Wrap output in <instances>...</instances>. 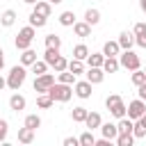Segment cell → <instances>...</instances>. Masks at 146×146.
Masks as SVG:
<instances>
[{
    "mask_svg": "<svg viewBox=\"0 0 146 146\" xmlns=\"http://www.w3.org/2000/svg\"><path fill=\"white\" fill-rule=\"evenodd\" d=\"M119 64H121L123 68H128V71H137V68H141V59H139V55L132 52V50H121V55H119Z\"/></svg>",
    "mask_w": 146,
    "mask_h": 146,
    "instance_id": "5",
    "label": "cell"
},
{
    "mask_svg": "<svg viewBox=\"0 0 146 146\" xmlns=\"http://www.w3.org/2000/svg\"><path fill=\"white\" fill-rule=\"evenodd\" d=\"M25 78H27V71H25V66L21 64H16V66H11V71H9V75H7V87L9 89H14V91H18L21 89V84L25 82Z\"/></svg>",
    "mask_w": 146,
    "mask_h": 146,
    "instance_id": "3",
    "label": "cell"
},
{
    "mask_svg": "<svg viewBox=\"0 0 146 146\" xmlns=\"http://www.w3.org/2000/svg\"><path fill=\"white\" fill-rule=\"evenodd\" d=\"M34 128H27V125H23L21 130H18V141L21 144H32L34 141Z\"/></svg>",
    "mask_w": 146,
    "mask_h": 146,
    "instance_id": "15",
    "label": "cell"
},
{
    "mask_svg": "<svg viewBox=\"0 0 146 146\" xmlns=\"http://www.w3.org/2000/svg\"><path fill=\"white\" fill-rule=\"evenodd\" d=\"M144 82H146V71H141V68L132 71V84L139 87V84H144Z\"/></svg>",
    "mask_w": 146,
    "mask_h": 146,
    "instance_id": "38",
    "label": "cell"
},
{
    "mask_svg": "<svg viewBox=\"0 0 146 146\" xmlns=\"http://www.w3.org/2000/svg\"><path fill=\"white\" fill-rule=\"evenodd\" d=\"M73 32H75V36H91V25L87 23V21H75L73 23Z\"/></svg>",
    "mask_w": 146,
    "mask_h": 146,
    "instance_id": "10",
    "label": "cell"
},
{
    "mask_svg": "<svg viewBox=\"0 0 146 146\" xmlns=\"http://www.w3.org/2000/svg\"><path fill=\"white\" fill-rule=\"evenodd\" d=\"M52 105H55V98H52V96H50L48 91H46V94H39V96H36V107H41V110H50Z\"/></svg>",
    "mask_w": 146,
    "mask_h": 146,
    "instance_id": "16",
    "label": "cell"
},
{
    "mask_svg": "<svg viewBox=\"0 0 146 146\" xmlns=\"http://www.w3.org/2000/svg\"><path fill=\"white\" fill-rule=\"evenodd\" d=\"M25 5H34V2H39V0H23Z\"/></svg>",
    "mask_w": 146,
    "mask_h": 146,
    "instance_id": "47",
    "label": "cell"
},
{
    "mask_svg": "<svg viewBox=\"0 0 146 146\" xmlns=\"http://www.w3.org/2000/svg\"><path fill=\"white\" fill-rule=\"evenodd\" d=\"M5 87H7V78H2V75H0V91H2Z\"/></svg>",
    "mask_w": 146,
    "mask_h": 146,
    "instance_id": "44",
    "label": "cell"
},
{
    "mask_svg": "<svg viewBox=\"0 0 146 146\" xmlns=\"http://www.w3.org/2000/svg\"><path fill=\"white\" fill-rule=\"evenodd\" d=\"M2 66H5V52H0V71H2Z\"/></svg>",
    "mask_w": 146,
    "mask_h": 146,
    "instance_id": "45",
    "label": "cell"
},
{
    "mask_svg": "<svg viewBox=\"0 0 146 146\" xmlns=\"http://www.w3.org/2000/svg\"><path fill=\"white\" fill-rule=\"evenodd\" d=\"M139 7H141V11L146 14V0H139Z\"/></svg>",
    "mask_w": 146,
    "mask_h": 146,
    "instance_id": "46",
    "label": "cell"
},
{
    "mask_svg": "<svg viewBox=\"0 0 146 146\" xmlns=\"http://www.w3.org/2000/svg\"><path fill=\"white\" fill-rule=\"evenodd\" d=\"M25 125H27V128H34V130L41 128V116H39V114H27V116H25Z\"/></svg>",
    "mask_w": 146,
    "mask_h": 146,
    "instance_id": "35",
    "label": "cell"
},
{
    "mask_svg": "<svg viewBox=\"0 0 146 146\" xmlns=\"http://www.w3.org/2000/svg\"><path fill=\"white\" fill-rule=\"evenodd\" d=\"M0 23H2L5 27H11V25L16 23V11H14V9H7V11H2V16H0Z\"/></svg>",
    "mask_w": 146,
    "mask_h": 146,
    "instance_id": "24",
    "label": "cell"
},
{
    "mask_svg": "<svg viewBox=\"0 0 146 146\" xmlns=\"http://www.w3.org/2000/svg\"><path fill=\"white\" fill-rule=\"evenodd\" d=\"M135 43H137L139 48H146V32H144V34H137V36H135Z\"/></svg>",
    "mask_w": 146,
    "mask_h": 146,
    "instance_id": "41",
    "label": "cell"
},
{
    "mask_svg": "<svg viewBox=\"0 0 146 146\" xmlns=\"http://www.w3.org/2000/svg\"><path fill=\"white\" fill-rule=\"evenodd\" d=\"M87 114H89V110L87 107H73V112H71V119L75 121V123H84V119H87Z\"/></svg>",
    "mask_w": 146,
    "mask_h": 146,
    "instance_id": "23",
    "label": "cell"
},
{
    "mask_svg": "<svg viewBox=\"0 0 146 146\" xmlns=\"http://www.w3.org/2000/svg\"><path fill=\"white\" fill-rule=\"evenodd\" d=\"M132 141H135V135L132 132H121L116 137V144L119 146H132Z\"/></svg>",
    "mask_w": 146,
    "mask_h": 146,
    "instance_id": "31",
    "label": "cell"
},
{
    "mask_svg": "<svg viewBox=\"0 0 146 146\" xmlns=\"http://www.w3.org/2000/svg\"><path fill=\"white\" fill-rule=\"evenodd\" d=\"M137 89H139V91H137V94H139V98H144V100H146V82H144V84H139Z\"/></svg>",
    "mask_w": 146,
    "mask_h": 146,
    "instance_id": "43",
    "label": "cell"
},
{
    "mask_svg": "<svg viewBox=\"0 0 146 146\" xmlns=\"http://www.w3.org/2000/svg\"><path fill=\"white\" fill-rule=\"evenodd\" d=\"M59 57V48H46V52H43V59L48 62V66H52V62Z\"/></svg>",
    "mask_w": 146,
    "mask_h": 146,
    "instance_id": "32",
    "label": "cell"
},
{
    "mask_svg": "<svg viewBox=\"0 0 146 146\" xmlns=\"http://www.w3.org/2000/svg\"><path fill=\"white\" fill-rule=\"evenodd\" d=\"M46 48H62V39L57 34H46Z\"/></svg>",
    "mask_w": 146,
    "mask_h": 146,
    "instance_id": "36",
    "label": "cell"
},
{
    "mask_svg": "<svg viewBox=\"0 0 146 146\" xmlns=\"http://www.w3.org/2000/svg\"><path fill=\"white\" fill-rule=\"evenodd\" d=\"M103 62H105V55L103 52H91L87 57V64L89 66H103Z\"/></svg>",
    "mask_w": 146,
    "mask_h": 146,
    "instance_id": "30",
    "label": "cell"
},
{
    "mask_svg": "<svg viewBox=\"0 0 146 146\" xmlns=\"http://www.w3.org/2000/svg\"><path fill=\"white\" fill-rule=\"evenodd\" d=\"M84 21H87L91 27H94V25H98V23H100V11H98V9H94V7H91V9H87V11H84Z\"/></svg>",
    "mask_w": 146,
    "mask_h": 146,
    "instance_id": "22",
    "label": "cell"
},
{
    "mask_svg": "<svg viewBox=\"0 0 146 146\" xmlns=\"http://www.w3.org/2000/svg\"><path fill=\"white\" fill-rule=\"evenodd\" d=\"M55 84V75H50V73H43V75H34V91L36 94H46L50 87Z\"/></svg>",
    "mask_w": 146,
    "mask_h": 146,
    "instance_id": "6",
    "label": "cell"
},
{
    "mask_svg": "<svg viewBox=\"0 0 146 146\" xmlns=\"http://www.w3.org/2000/svg\"><path fill=\"white\" fill-rule=\"evenodd\" d=\"M32 7H34L32 11H36V14H41V16H50V11H52V7H50L48 0H39V2H34Z\"/></svg>",
    "mask_w": 146,
    "mask_h": 146,
    "instance_id": "21",
    "label": "cell"
},
{
    "mask_svg": "<svg viewBox=\"0 0 146 146\" xmlns=\"http://www.w3.org/2000/svg\"><path fill=\"white\" fill-rule=\"evenodd\" d=\"M91 82L84 78V80H75V84H73V91H75V96L78 98H82V100H87V98H91Z\"/></svg>",
    "mask_w": 146,
    "mask_h": 146,
    "instance_id": "8",
    "label": "cell"
},
{
    "mask_svg": "<svg viewBox=\"0 0 146 146\" xmlns=\"http://www.w3.org/2000/svg\"><path fill=\"white\" fill-rule=\"evenodd\" d=\"M119 68H121L119 57H105V62H103V71L105 73H116Z\"/></svg>",
    "mask_w": 146,
    "mask_h": 146,
    "instance_id": "20",
    "label": "cell"
},
{
    "mask_svg": "<svg viewBox=\"0 0 146 146\" xmlns=\"http://www.w3.org/2000/svg\"><path fill=\"white\" fill-rule=\"evenodd\" d=\"M144 114H146V100H144V98H135V100L128 103V116H130L132 121H137V119L144 116Z\"/></svg>",
    "mask_w": 146,
    "mask_h": 146,
    "instance_id": "7",
    "label": "cell"
},
{
    "mask_svg": "<svg viewBox=\"0 0 146 146\" xmlns=\"http://www.w3.org/2000/svg\"><path fill=\"white\" fill-rule=\"evenodd\" d=\"M103 55H105V57H119V55H121V46H119V41H105V46H103Z\"/></svg>",
    "mask_w": 146,
    "mask_h": 146,
    "instance_id": "12",
    "label": "cell"
},
{
    "mask_svg": "<svg viewBox=\"0 0 146 146\" xmlns=\"http://www.w3.org/2000/svg\"><path fill=\"white\" fill-rule=\"evenodd\" d=\"M23 55H21V64L23 66H32L34 62H36V50H32V48H25V50H21Z\"/></svg>",
    "mask_w": 146,
    "mask_h": 146,
    "instance_id": "19",
    "label": "cell"
},
{
    "mask_svg": "<svg viewBox=\"0 0 146 146\" xmlns=\"http://www.w3.org/2000/svg\"><path fill=\"white\" fill-rule=\"evenodd\" d=\"M30 68H32L34 75H43V73H48V62H46V59H36Z\"/></svg>",
    "mask_w": 146,
    "mask_h": 146,
    "instance_id": "28",
    "label": "cell"
},
{
    "mask_svg": "<svg viewBox=\"0 0 146 146\" xmlns=\"http://www.w3.org/2000/svg\"><path fill=\"white\" fill-rule=\"evenodd\" d=\"M73 23H75V14H73V11H62V14H59V25L73 27Z\"/></svg>",
    "mask_w": 146,
    "mask_h": 146,
    "instance_id": "27",
    "label": "cell"
},
{
    "mask_svg": "<svg viewBox=\"0 0 146 146\" xmlns=\"http://www.w3.org/2000/svg\"><path fill=\"white\" fill-rule=\"evenodd\" d=\"M7 130H9V125H7V121L5 119H0V144L7 139Z\"/></svg>",
    "mask_w": 146,
    "mask_h": 146,
    "instance_id": "39",
    "label": "cell"
},
{
    "mask_svg": "<svg viewBox=\"0 0 146 146\" xmlns=\"http://www.w3.org/2000/svg\"><path fill=\"white\" fill-rule=\"evenodd\" d=\"M80 144V137H66L64 139V146H78Z\"/></svg>",
    "mask_w": 146,
    "mask_h": 146,
    "instance_id": "42",
    "label": "cell"
},
{
    "mask_svg": "<svg viewBox=\"0 0 146 146\" xmlns=\"http://www.w3.org/2000/svg\"><path fill=\"white\" fill-rule=\"evenodd\" d=\"M144 71H146V68H144Z\"/></svg>",
    "mask_w": 146,
    "mask_h": 146,
    "instance_id": "50",
    "label": "cell"
},
{
    "mask_svg": "<svg viewBox=\"0 0 146 146\" xmlns=\"http://www.w3.org/2000/svg\"><path fill=\"white\" fill-rule=\"evenodd\" d=\"M48 2H50V5H59L62 0H48Z\"/></svg>",
    "mask_w": 146,
    "mask_h": 146,
    "instance_id": "48",
    "label": "cell"
},
{
    "mask_svg": "<svg viewBox=\"0 0 146 146\" xmlns=\"http://www.w3.org/2000/svg\"><path fill=\"white\" fill-rule=\"evenodd\" d=\"M68 71L75 73V75L84 73V64H82V59H71V62H68Z\"/></svg>",
    "mask_w": 146,
    "mask_h": 146,
    "instance_id": "34",
    "label": "cell"
},
{
    "mask_svg": "<svg viewBox=\"0 0 146 146\" xmlns=\"http://www.w3.org/2000/svg\"><path fill=\"white\" fill-rule=\"evenodd\" d=\"M52 68H55V73H59V71H66V68H68V59H66L64 55H59V57L52 62Z\"/></svg>",
    "mask_w": 146,
    "mask_h": 146,
    "instance_id": "33",
    "label": "cell"
},
{
    "mask_svg": "<svg viewBox=\"0 0 146 146\" xmlns=\"http://www.w3.org/2000/svg\"><path fill=\"white\" fill-rule=\"evenodd\" d=\"M46 23H48V16H41V14H36V11L30 14V25H32V27H43Z\"/></svg>",
    "mask_w": 146,
    "mask_h": 146,
    "instance_id": "26",
    "label": "cell"
},
{
    "mask_svg": "<svg viewBox=\"0 0 146 146\" xmlns=\"http://www.w3.org/2000/svg\"><path fill=\"white\" fill-rule=\"evenodd\" d=\"M105 107L110 110V114H112L114 119H121V116L128 114V107H125V103H123V98H121L119 94H110V96L105 98Z\"/></svg>",
    "mask_w": 146,
    "mask_h": 146,
    "instance_id": "1",
    "label": "cell"
},
{
    "mask_svg": "<svg viewBox=\"0 0 146 146\" xmlns=\"http://www.w3.org/2000/svg\"><path fill=\"white\" fill-rule=\"evenodd\" d=\"M100 123H103V119H100V114H98V112H89V114H87V119H84L87 130H96V128H100Z\"/></svg>",
    "mask_w": 146,
    "mask_h": 146,
    "instance_id": "14",
    "label": "cell"
},
{
    "mask_svg": "<svg viewBox=\"0 0 146 146\" xmlns=\"http://www.w3.org/2000/svg\"><path fill=\"white\" fill-rule=\"evenodd\" d=\"M89 57V48L84 46V43H78V46H73V59H87Z\"/></svg>",
    "mask_w": 146,
    "mask_h": 146,
    "instance_id": "25",
    "label": "cell"
},
{
    "mask_svg": "<svg viewBox=\"0 0 146 146\" xmlns=\"http://www.w3.org/2000/svg\"><path fill=\"white\" fill-rule=\"evenodd\" d=\"M100 135H103L105 139H116V137H119L116 123H100Z\"/></svg>",
    "mask_w": 146,
    "mask_h": 146,
    "instance_id": "13",
    "label": "cell"
},
{
    "mask_svg": "<svg viewBox=\"0 0 146 146\" xmlns=\"http://www.w3.org/2000/svg\"><path fill=\"white\" fill-rule=\"evenodd\" d=\"M146 32V23H135V27H132V34L137 36V34H144Z\"/></svg>",
    "mask_w": 146,
    "mask_h": 146,
    "instance_id": "40",
    "label": "cell"
},
{
    "mask_svg": "<svg viewBox=\"0 0 146 146\" xmlns=\"http://www.w3.org/2000/svg\"><path fill=\"white\" fill-rule=\"evenodd\" d=\"M75 73H71L68 68L66 71H59V75H57V82H64V84H75Z\"/></svg>",
    "mask_w": 146,
    "mask_h": 146,
    "instance_id": "29",
    "label": "cell"
},
{
    "mask_svg": "<svg viewBox=\"0 0 146 146\" xmlns=\"http://www.w3.org/2000/svg\"><path fill=\"white\" fill-rule=\"evenodd\" d=\"M48 94L57 100V103H68L71 98H73V84H64V82H55L50 89H48Z\"/></svg>",
    "mask_w": 146,
    "mask_h": 146,
    "instance_id": "2",
    "label": "cell"
},
{
    "mask_svg": "<svg viewBox=\"0 0 146 146\" xmlns=\"http://www.w3.org/2000/svg\"><path fill=\"white\" fill-rule=\"evenodd\" d=\"M84 75H87V80H89L91 84H100V82L105 80V71H103V66H89V68L84 71Z\"/></svg>",
    "mask_w": 146,
    "mask_h": 146,
    "instance_id": "9",
    "label": "cell"
},
{
    "mask_svg": "<svg viewBox=\"0 0 146 146\" xmlns=\"http://www.w3.org/2000/svg\"><path fill=\"white\" fill-rule=\"evenodd\" d=\"M94 144H96V137L91 135V130H87V132L80 135V146H94Z\"/></svg>",
    "mask_w": 146,
    "mask_h": 146,
    "instance_id": "37",
    "label": "cell"
},
{
    "mask_svg": "<svg viewBox=\"0 0 146 146\" xmlns=\"http://www.w3.org/2000/svg\"><path fill=\"white\" fill-rule=\"evenodd\" d=\"M132 135H135V139H144V137H146V121H144V116H139V119L135 121Z\"/></svg>",
    "mask_w": 146,
    "mask_h": 146,
    "instance_id": "18",
    "label": "cell"
},
{
    "mask_svg": "<svg viewBox=\"0 0 146 146\" xmlns=\"http://www.w3.org/2000/svg\"><path fill=\"white\" fill-rule=\"evenodd\" d=\"M25 105H27V100H25V96H21V94H14V96L9 98V107H11L14 112L25 110Z\"/></svg>",
    "mask_w": 146,
    "mask_h": 146,
    "instance_id": "17",
    "label": "cell"
},
{
    "mask_svg": "<svg viewBox=\"0 0 146 146\" xmlns=\"http://www.w3.org/2000/svg\"><path fill=\"white\" fill-rule=\"evenodd\" d=\"M144 121H146V114H144Z\"/></svg>",
    "mask_w": 146,
    "mask_h": 146,
    "instance_id": "49",
    "label": "cell"
},
{
    "mask_svg": "<svg viewBox=\"0 0 146 146\" xmlns=\"http://www.w3.org/2000/svg\"><path fill=\"white\" fill-rule=\"evenodd\" d=\"M34 30H36V27H32V25H25V27L18 32V36L14 39V46H16L18 50H25V48H30V46H32V39H34V34H36Z\"/></svg>",
    "mask_w": 146,
    "mask_h": 146,
    "instance_id": "4",
    "label": "cell"
},
{
    "mask_svg": "<svg viewBox=\"0 0 146 146\" xmlns=\"http://www.w3.org/2000/svg\"><path fill=\"white\" fill-rule=\"evenodd\" d=\"M116 41H119L121 50H130V48L135 46V34H132V32H121Z\"/></svg>",
    "mask_w": 146,
    "mask_h": 146,
    "instance_id": "11",
    "label": "cell"
}]
</instances>
